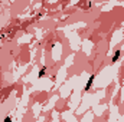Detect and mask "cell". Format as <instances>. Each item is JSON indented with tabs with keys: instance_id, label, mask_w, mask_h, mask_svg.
Listing matches in <instances>:
<instances>
[{
	"instance_id": "6da1fadb",
	"label": "cell",
	"mask_w": 124,
	"mask_h": 122,
	"mask_svg": "<svg viewBox=\"0 0 124 122\" xmlns=\"http://www.w3.org/2000/svg\"><path fill=\"white\" fill-rule=\"evenodd\" d=\"M93 81H94V76H91V78H90V81H88V85L85 86V89H90V86L93 85Z\"/></svg>"
},
{
	"instance_id": "7a4b0ae2",
	"label": "cell",
	"mask_w": 124,
	"mask_h": 122,
	"mask_svg": "<svg viewBox=\"0 0 124 122\" xmlns=\"http://www.w3.org/2000/svg\"><path fill=\"white\" fill-rule=\"evenodd\" d=\"M118 56H120V50H117L116 53H114V58H113V62H116L117 59H118Z\"/></svg>"
}]
</instances>
